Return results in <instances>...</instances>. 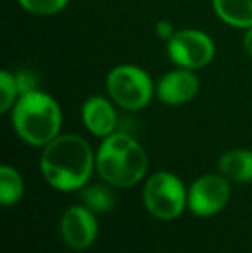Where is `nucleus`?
Returning a JSON list of instances; mask_svg holds the SVG:
<instances>
[{"mask_svg":"<svg viewBox=\"0 0 252 253\" xmlns=\"http://www.w3.org/2000/svg\"><path fill=\"white\" fill-rule=\"evenodd\" d=\"M189 193L183 183L171 172H155L144 188V203L147 210L161 220H173L185 210Z\"/></svg>","mask_w":252,"mask_h":253,"instance_id":"4","label":"nucleus"},{"mask_svg":"<svg viewBox=\"0 0 252 253\" xmlns=\"http://www.w3.org/2000/svg\"><path fill=\"white\" fill-rule=\"evenodd\" d=\"M80 198L87 209L94 213H105L114 209L116 195L111 190V184H90L81 188Z\"/></svg>","mask_w":252,"mask_h":253,"instance_id":"13","label":"nucleus"},{"mask_svg":"<svg viewBox=\"0 0 252 253\" xmlns=\"http://www.w3.org/2000/svg\"><path fill=\"white\" fill-rule=\"evenodd\" d=\"M212 7L226 24L252 28V0H212Z\"/></svg>","mask_w":252,"mask_h":253,"instance_id":"12","label":"nucleus"},{"mask_svg":"<svg viewBox=\"0 0 252 253\" xmlns=\"http://www.w3.org/2000/svg\"><path fill=\"white\" fill-rule=\"evenodd\" d=\"M219 172L235 183L252 181V152L251 150H232L219 159Z\"/></svg>","mask_w":252,"mask_h":253,"instance_id":"11","label":"nucleus"},{"mask_svg":"<svg viewBox=\"0 0 252 253\" xmlns=\"http://www.w3.org/2000/svg\"><path fill=\"white\" fill-rule=\"evenodd\" d=\"M17 95L21 93L17 88L16 76L10 74L9 71H2L0 73V110L7 112L17 102Z\"/></svg>","mask_w":252,"mask_h":253,"instance_id":"15","label":"nucleus"},{"mask_svg":"<svg viewBox=\"0 0 252 253\" xmlns=\"http://www.w3.org/2000/svg\"><path fill=\"white\" fill-rule=\"evenodd\" d=\"M24 193V183L21 174L9 166L0 167V202L3 207L16 205Z\"/></svg>","mask_w":252,"mask_h":253,"instance_id":"14","label":"nucleus"},{"mask_svg":"<svg viewBox=\"0 0 252 253\" xmlns=\"http://www.w3.org/2000/svg\"><path fill=\"white\" fill-rule=\"evenodd\" d=\"M244 47H246L247 53L252 57V28H249V31H247L246 37H244Z\"/></svg>","mask_w":252,"mask_h":253,"instance_id":"18","label":"nucleus"},{"mask_svg":"<svg viewBox=\"0 0 252 253\" xmlns=\"http://www.w3.org/2000/svg\"><path fill=\"white\" fill-rule=\"evenodd\" d=\"M81 119L92 134L102 138H107L109 134H112L116 123H118V117H116L111 102L104 97L88 98L81 109Z\"/></svg>","mask_w":252,"mask_h":253,"instance_id":"10","label":"nucleus"},{"mask_svg":"<svg viewBox=\"0 0 252 253\" xmlns=\"http://www.w3.org/2000/svg\"><path fill=\"white\" fill-rule=\"evenodd\" d=\"M230 184L225 176L207 174L194 181L189 190L187 205L195 215L209 217L218 213L230 200Z\"/></svg>","mask_w":252,"mask_h":253,"instance_id":"7","label":"nucleus"},{"mask_svg":"<svg viewBox=\"0 0 252 253\" xmlns=\"http://www.w3.org/2000/svg\"><path fill=\"white\" fill-rule=\"evenodd\" d=\"M12 124L23 141L33 147H45L59 136L61 109L50 95L38 90L28 91L14 103Z\"/></svg>","mask_w":252,"mask_h":253,"instance_id":"2","label":"nucleus"},{"mask_svg":"<svg viewBox=\"0 0 252 253\" xmlns=\"http://www.w3.org/2000/svg\"><path fill=\"white\" fill-rule=\"evenodd\" d=\"M42 174L59 191L81 190L95 167L90 145L78 134H62L45 145L40 159Z\"/></svg>","mask_w":252,"mask_h":253,"instance_id":"1","label":"nucleus"},{"mask_svg":"<svg viewBox=\"0 0 252 253\" xmlns=\"http://www.w3.org/2000/svg\"><path fill=\"white\" fill-rule=\"evenodd\" d=\"M97 219L95 213L85 205H74L64 212L61 219V234L74 250H87L97 238Z\"/></svg>","mask_w":252,"mask_h":253,"instance_id":"8","label":"nucleus"},{"mask_svg":"<svg viewBox=\"0 0 252 253\" xmlns=\"http://www.w3.org/2000/svg\"><path fill=\"white\" fill-rule=\"evenodd\" d=\"M107 93L126 110L144 109L152 98L154 86L144 69L137 66H118L107 76Z\"/></svg>","mask_w":252,"mask_h":253,"instance_id":"5","label":"nucleus"},{"mask_svg":"<svg viewBox=\"0 0 252 253\" xmlns=\"http://www.w3.org/2000/svg\"><path fill=\"white\" fill-rule=\"evenodd\" d=\"M168 53L173 62L183 69H201L214 57V43L199 30H182L169 38Z\"/></svg>","mask_w":252,"mask_h":253,"instance_id":"6","label":"nucleus"},{"mask_svg":"<svg viewBox=\"0 0 252 253\" xmlns=\"http://www.w3.org/2000/svg\"><path fill=\"white\" fill-rule=\"evenodd\" d=\"M99 176L116 188H130L147 172L144 148L125 133L109 134L102 141L95 159Z\"/></svg>","mask_w":252,"mask_h":253,"instance_id":"3","label":"nucleus"},{"mask_svg":"<svg viewBox=\"0 0 252 253\" xmlns=\"http://www.w3.org/2000/svg\"><path fill=\"white\" fill-rule=\"evenodd\" d=\"M17 88H19V93H28V91L37 90V78L33 76V73L30 71H21L16 74Z\"/></svg>","mask_w":252,"mask_h":253,"instance_id":"17","label":"nucleus"},{"mask_svg":"<svg viewBox=\"0 0 252 253\" xmlns=\"http://www.w3.org/2000/svg\"><path fill=\"white\" fill-rule=\"evenodd\" d=\"M23 9L35 16H50L67 5L69 0H17Z\"/></svg>","mask_w":252,"mask_h":253,"instance_id":"16","label":"nucleus"},{"mask_svg":"<svg viewBox=\"0 0 252 253\" xmlns=\"http://www.w3.org/2000/svg\"><path fill=\"white\" fill-rule=\"evenodd\" d=\"M199 91V80L190 69L171 71L157 83V97L168 105H183Z\"/></svg>","mask_w":252,"mask_h":253,"instance_id":"9","label":"nucleus"}]
</instances>
